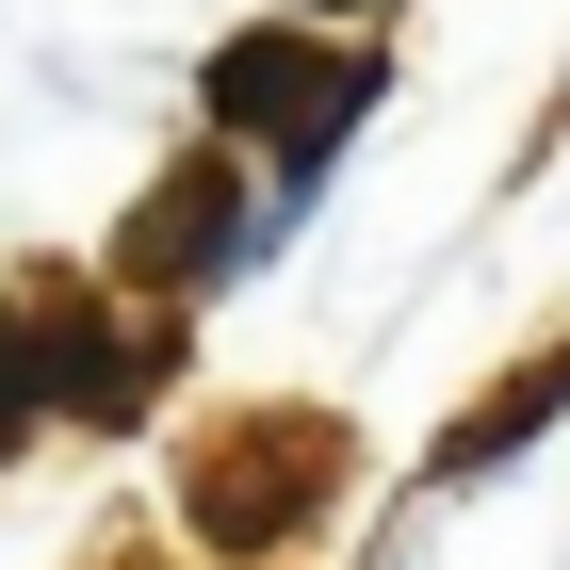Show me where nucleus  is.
Listing matches in <instances>:
<instances>
[{
	"label": "nucleus",
	"instance_id": "2",
	"mask_svg": "<svg viewBox=\"0 0 570 570\" xmlns=\"http://www.w3.org/2000/svg\"><path fill=\"white\" fill-rule=\"evenodd\" d=\"M196 262H228V164H179L131 213V277H196Z\"/></svg>",
	"mask_w": 570,
	"mask_h": 570
},
{
	"label": "nucleus",
	"instance_id": "1",
	"mask_svg": "<svg viewBox=\"0 0 570 570\" xmlns=\"http://www.w3.org/2000/svg\"><path fill=\"white\" fill-rule=\"evenodd\" d=\"M358 98H375V49H309V33L213 49V115H228V131H277V164H326Z\"/></svg>",
	"mask_w": 570,
	"mask_h": 570
},
{
	"label": "nucleus",
	"instance_id": "3",
	"mask_svg": "<svg viewBox=\"0 0 570 570\" xmlns=\"http://www.w3.org/2000/svg\"><path fill=\"white\" fill-rule=\"evenodd\" d=\"M554 392H570V358H538V375H505V392H489L473 424L440 440V473H489V456H505V440H538V407H554Z\"/></svg>",
	"mask_w": 570,
	"mask_h": 570
}]
</instances>
